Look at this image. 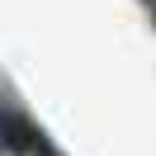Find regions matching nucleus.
Returning <instances> with one entry per match:
<instances>
[{
    "instance_id": "f03ea898",
    "label": "nucleus",
    "mask_w": 156,
    "mask_h": 156,
    "mask_svg": "<svg viewBox=\"0 0 156 156\" xmlns=\"http://www.w3.org/2000/svg\"><path fill=\"white\" fill-rule=\"evenodd\" d=\"M33 151H38V156H62L57 147H48V142H43V137H38V142H33Z\"/></svg>"
},
{
    "instance_id": "f257e3e1",
    "label": "nucleus",
    "mask_w": 156,
    "mask_h": 156,
    "mask_svg": "<svg viewBox=\"0 0 156 156\" xmlns=\"http://www.w3.org/2000/svg\"><path fill=\"white\" fill-rule=\"evenodd\" d=\"M0 137H5V147H14V151H33V142H38V133H33L19 114H10V109H0Z\"/></svg>"
}]
</instances>
